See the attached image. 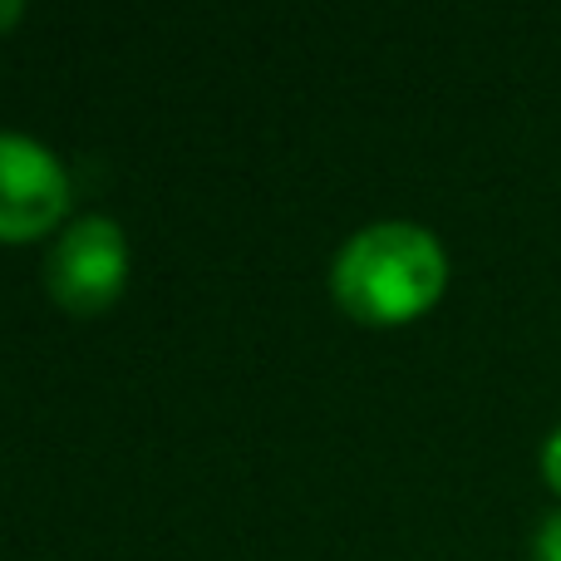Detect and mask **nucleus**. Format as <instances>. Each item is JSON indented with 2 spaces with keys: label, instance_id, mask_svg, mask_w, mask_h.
Listing matches in <instances>:
<instances>
[{
  "label": "nucleus",
  "instance_id": "obj_2",
  "mask_svg": "<svg viewBox=\"0 0 561 561\" xmlns=\"http://www.w3.org/2000/svg\"><path fill=\"white\" fill-rule=\"evenodd\" d=\"M128 280V242L124 227L104 213H84L49 242L45 286L75 316H94L108 300H118Z\"/></svg>",
  "mask_w": 561,
  "mask_h": 561
},
{
  "label": "nucleus",
  "instance_id": "obj_1",
  "mask_svg": "<svg viewBox=\"0 0 561 561\" xmlns=\"http://www.w3.org/2000/svg\"><path fill=\"white\" fill-rule=\"evenodd\" d=\"M448 252L428 227L389 217L369 222L330 262V290L355 320L369 325H399L414 320L444 296Z\"/></svg>",
  "mask_w": 561,
  "mask_h": 561
},
{
  "label": "nucleus",
  "instance_id": "obj_6",
  "mask_svg": "<svg viewBox=\"0 0 561 561\" xmlns=\"http://www.w3.org/2000/svg\"><path fill=\"white\" fill-rule=\"evenodd\" d=\"M20 20V0H0V30Z\"/></svg>",
  "mask_w": 561,
  "mask_h": 561
},
{
  "label": "nucleus",
  "instance_id": "obj_3",
  "mask_svg": "<svg viewBox=\"0 0 561 561\" xmlns=\"http://www.w3.org/2000/svg\"><path fill=\"white\" fill-rule=\"evenodd\" d=\"M69 173L39 138L0 128V242L39 237L65 217Z\"/></svg>",
  "mask_w": 561,
  "mask_h": 561
},
{
  "label": "nucleus",
  "instance_id": "obj_5",
  "mask_svg": "<svg viewBox=\"0 0 561 561\" xmlns=\"http://www.w3.org/2000/svg\"><path fill=\"white\" fill-rule=\"evenodd\" d=\"M542 478H547V488L561 497V424L547 434V444H542Z\"/></svg>",
  "mask_w": 561,
  "mask_h": 561
},
{
  "label": "nucleus",
  "instance_id": "obj_4",
  "mask_svg": "<svg viewBox=\"0 0 561 561\" xmlns=\"http://www.w3.org/2000/svg\"><path fill=\"white\" fill-rule=\"evenodd\" d=\"M533 557L561 561V507H552V513L542 517V527H537V537H533Z\"/></svg>",
  "mask_w": 561,
  "mask_h": 561
}]
</instances>
